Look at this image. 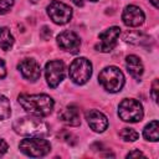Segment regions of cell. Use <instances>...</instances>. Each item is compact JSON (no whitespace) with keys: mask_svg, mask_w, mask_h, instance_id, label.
<instances>
[{"mask_svg":"<svg viewBox=\"0 0 159 159\" xmlns=\"http://www.w3.org/2000/svg\"><path fill=\"white\" fill-rule=\"evenodd\" d=\"M98 82L106 91L111 93H116L119 92L124 86V75L118 67L108 66L99 72Z\"/></svg>","mask_w":159,"mask_h":159,"instance_id":"obj_3","label":"cell"},{"mask_svg":"<svg viewBox=\"0 0 159 159\" xmlns=\"http://www.w3.org/2000/svg\"><path fill=\"white\" fill-rule=\"evenodd\" d=\"M133 157H144V154L140 150H132L127 154V158H133Z\"/></svg>","mask_w":159,"mask_h":159,"instance_id":"obj_24","label":"cell"},{"mask_svg":"<svg viewBox=\"0 0 159 159\" xmlns=\"http://www.w3.org/2000/svg\"><path fill=\"white\" fill-rule=\"evenodd\" d=\"M57 45L70 53H78L81 47V40L76 32L67 30L57 36Z\"/></svg>","mask_w":159,"mask_h":159,"instance_id":"obj_10","label":"cell"},{"mask_svg":"<svg viewBox=\"0 0 159 159\" xmlns=\"http://www.w3.org/2000/svg\"><path fill=\"white\" fill-rule=\"evenodd\" d=\"M120 138L124 140V142H135L138 138H139V134L138 132H135L133 128H123L119 133Z\"/></svg>","mask_w":159,"mask_h":159,"instance_id":"obj_19","label":"cell"},{"mask_svg":"<svg viewBox=\"0 0 159 159\" xmlns=\"http://www.w3.org/2000/svg\"><path fill=\"white\" fill-rule=\"evenodd\" d=\"M158 80H154L153 82V86H152V91H150V94H152V98L154 102L158 101Z\"/></svg>","mask_w":159,"mask_h":159,"instance_id":"obj_21","label":"cell"},{"mask_svg":"<svg viewBox=\"0 0 159 159\" xmlns=\"http://www.w3.org/2000/svg\"><path fill=\"white\" fill-rule=\"evenodd\" d=\"M158 129H159V123L158 120H152L149 122V124H147L143 129V137L147 139V140H150V142H158L159 139V133H158Z\"/></svg>","mask_w":159,"mask_h":159,"instance_id":"obj_16","label":"cell"},{"mask_svg":"<svg viewBox=\"0 0 159 159\" xmlns=\"http://www.w3.org/2000/svg\"><path fill=\"white\" fill-rule=\"evenodd\" d=\"M12 5L14 0H0V14H6Z\"/></svg>","mask_w":159,"mask_h":159,"instance_id":"obj_20","label":"cell"},{"mask_svg":"<svg viewBox=\"0 0 159 159\" xmlns=\"http://www.w3.org/2000/svg\"><path fill=\"white\" fill-rule=\"evenodd\" d=\"M12 129L15 133L25 137H46L50 133L47 123L36 116L17 118L12 123Z\"/></svg>","mask_w":159,"mask_h":159,"instance_id":"obj_2","label":"cell"},{"mask_svg":"<svg viewBox=\"0 0 159 159\" xmlns=\"http://www.w3.org/2000/svg\"><path fill=\"white\" fill-rule=\"evenodd\" d=\"M19 149L27 157L40 158L50 153L51 144L42 137H29L20 142Z\"/></svg>","mask_w":159,"mask_h":159,"instance_id":"obj_4","label":"cell"},{"mask_svg":"<svg viewBox=\"0 0 159 159\" xmlns=\"http://www.w3.org/2000/svg\"><path fill=\"white\" fill-rule=\"evenodd\" d=\"M20 106L31 116L47 117L52 113L55 102L47 94H20L17 98Z\"/></svg>","mask_w":159,"mask_h":159,"instance_id":"obj_1","label":"cell"},{"mask_svg":"<svg viewBox=\"0 0 159 159\" xmlns=\"http://www.w3.org/2000/svg\"><path fill=\"white\" fill-rule=\"evenodd\" d=\"M77 6H83V0H72Z\"/></svg>","mask_w":159,"mask_h":159,"instance_id":"obj_25","label":"cell"},{"mask_svg":"<svg viewBox=\"0 0 159 159\" xmlns=\"http://www.w3.org/2000/svg\"><path fill=\"white\" fill-rule=\"evenodd\" d=\"M58 118L62 123H65L66 125L70 127H77L81 124V114H80V109L76 106H67L65 107L60 113H58Z\"/></svg>","mask_w":159,"mask_h":159,"instance_id":"obj_14","label":"cell"},{"mask_svg":"<svg viewBox=\"0 0 159 159\" xmlns=\"http://www.w3.org/2000/svg\"><path fill=\"white\" fill-rule=\"evenodd\" d=\"M11 116V104L10 101L0 93V120H5Z\"/></svg>","mask_w":159,"mask_h":159,"instance_id":"obj_18","label":"cell"},{"mask_svg":"<svg viewBox=\"0 0 159 159\" xmlns=\"http://www.w3.org/2000/svg\"><path fill=\"white\" fill-rule=\"evenodd\" d=\"M45 76L47 84L51 88H56L66 76V66L61 60H52L45 66Z\"/></svg>","mask_w":159,"mask_h":159,"instance_id":"obj_7","label":"cell"},{"mask_svg":"<svg viewBox=\"0 0 159 159\" xmlns=\"http://www.w3.org/2000/svg\"><path fill=\"white\" fill-rule=\"evenodd\" d=\"M70 78L76 84H84L92 76V63L86 57L75 58L70 65Z\"/></svg>","mask_w":159,"mask_h":159,"instance_id":"obj_6","label":"cell"},{"mask_svg":"<svg viewBox=\"0 0 159 159\" xmlns=\"http://www.w3.org/2000/svg\"><path fill=\"white\" fill-rule=\"evenodd\" d=\"M47 15L55 24L65 25L72 17V9L58 0H52L47 6Z\"/></svg>","mask_w":159,"mask_h":159,"instance_id":"obj_8","label":"cell"},{"mask_svg":"<svg viewBox=\"0 0 159 159\" xmlns=\"http://www.w3.org/2000/svg\"><path fill=\"white\" fill-rule=\"evenodd\" d=\"M86 119H87V123L91 127V129L97 133L104 132L108 127L107 117L97 109H88L86 112Z\"/></svg>","mask_w":159,"mask_h":159,"instance_id":"obj_13","label":"cell"},{"mask_svg":"<svg viewBox=\"0 0 159 159\" xmlns=\"http://www.w3.org/2000/svg\"><path fill=\"white\" fill-rule=\"evenodd\" d=\"M89 1H98V0H89Z\"/></svg>","mask_w":159,"mask_h":159,"instance_id":"obj_27","label":"cell"},{"mask_svg":"<svg viewBox=\"0 0 159 159\" xmlns=\"http://www.w3.org/2000/svg\"><path fill=\"white\" fill-rule=\"evenodd\" d=\"M125 66H127V70H128V72L130 73L132 77L139 78L143 75L144 67H143V63H142V61H140V58L138 56H135V55L127 56V58H125Z\"/></svg>","mask_w":159,"mask_h":159,"instance_id":"obj_15","label":"cell"},{"mask_svg":"<svg viewBox=\"0 0 159 159\" xmlns=\"http://www.w3.org/2000/svg\"><path fill=\"white\" fill-rule=\"evenodd\" d=\"M118 116L124 122H129V123L140 122L144 116L143 106L137 99L125 98L118 106Z\"/></svg>","mask_w":159,"mask_h":159,"instance_id":"obj_5","label":"cell"},{"mask_svg":"<svg viewBox=\"0 0 159 159\" xmlns=\"http://www.w3.org/2000/svg\"><path fill=\"white\" fill-rule=\"evenodd\" d=\"M6 76V67H5V62L4 60L0 57V80H2Z\"/></svg>","mask_w":159,"mask_h":159,"instance_id":"obj_23","label":"cell"},{"mask_svg":"<svg viewBox=\"0 0 159 159\" xmlns=\"http://www.w3.org/2000/svg\"><path fill=\"white\" fill-rule=\"evenodd\" d=\"M14 36L10 32L7 27H1L0 29V48L4 51H7L12 47L14 45Z\"/></svg>","mask_w":159,"mask_h":159,"instance_id":"obj_17","label":"cell"},{"mask_svg":"<svg viewBox=\"0 0 159 159\" xmlns=\"http://www.w3.org/2000/svg\"><path fill=\"white\" fill-rule=\"evenodd\" d=\"M7 149H9L7 143H6L5 140L0 139V157H2V155H4V154L7 152Z\"/></svg>","mask_w":159,"mask_h":159,"instance_id":"obj_22","label":"cell"},{"mask_svg":"<svg viewBox=\"0 0 159 159\" xmlns=\"http://www.w3.org/2000/svg\"><path fill=\"white\" fill-rule=\"evenodd\" d=\"M144 19H145V15H144L143 10L135 5L125 6V9L123 10V14H122L123 22L130 27H137V26L142 25L144 22Z\"/></svg>","mask_w":159,"mask_h":159,"instance_id":"obj_12","label":"cell"},{"mask_svg":"<svg viewBox=\"0 0 159 159\" xmlns=\"http://www.w3.org/2000/svg\"><path fill=\"white\" fill-rule=\"evenodd\" d=\"M17 68L21 72L22 77L29 80V81H31V82L37 81L40 78V76H41L40 65L34 58H24V60H21L20 63L17 65Z\"/></svg>","mask_w":159,"mask_h":159,"instance_id":"obj_11","label":"cell"},{"mask_svg":"<svg viewBox=\"0 0 159 159\" xmlns=\"http://www.w3.org/2000/svg\"><path fill=\"white\" fill-rule=\"evenodd\" d=\"M119 35H120V29L118 26H112L107 29L106 31L99 34L98 36L99 42L96 45V48L101 52H111L116 47Z\"/></svg>","mask_w":159,"mask_h":159,"instance_id":"obj_9","label":"cell"},{"mask_svg":"<svg viewBox=\"0 0 159 159\" xmlns=\"http://www.w3.org/2000/svg\"><path fill=\"white\" fill-rule=\"evenodd\" d=\"M152 4H153V6L155 7V9H158V0H149Z\"/></svg>","mask_w":159,"mask_h":159,"instance_id":"obj_26","label":"cell"}]
</instances>
